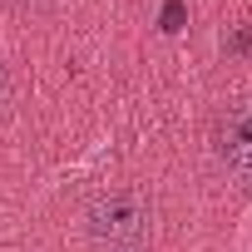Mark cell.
I'll return each mask as SVG.
<instances>
[{"label":"cell","instance_id":"6da1fadb","mask_svg":"<svg viewBox=\"0 0 252 252\" xmlns=\"http://www.w3.org/2000/svg\"><path fill=\"white\" fill-rule=\"evenodd\" d=\"M149 227H154V208H149V198L134 193V188L99 193V198L89 203V213H84V232H89L94 242H104L109 252L139 247V242L149 237Z\"/></svg>","mask_w":252,"mask_h":252},{"label":"cell","instance_id":"7a4b0ae2","mask_svg":"<svg viewBox=\"0 0 252 252\" xmlns=\"http://www.w3.org/2000/svg\"><path fill=\"white\" fill-rule=\"evenodd\" d=\"M178 20H183V5H178V0H168V10H163V30H178Z\"/></svg>","mask_w":252,"mask_h":252},{"label":"cell","instance_id":"3957f363","mask_svg":"<svg viewBox=\"0 0 252 252\" xmlns=\"http://www.w3.org/2000/svg\"><path fill=\"white\" fill-rule=\"evenodd\" d=\"M0 99H5V64H0Z\"/></svg>","mask_w":252,"mask_h":252},{"label":"cell","instance_id":"277c9868","mask_svg":"<svg viewBox=\"0 0 252 252\" xmlns=\"http://www.w3.org/2000/svg\"><path fill=\"white\" fill-rule=\"evenodd\" d=\"M119 252H139V247H119Z\"/></svg>","mask_w":252,"mask_h":252}]
</instances>
